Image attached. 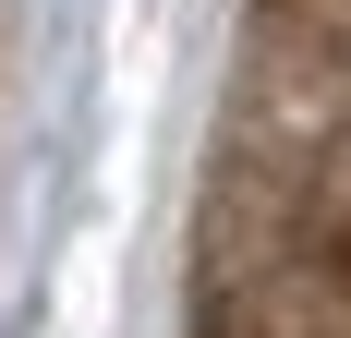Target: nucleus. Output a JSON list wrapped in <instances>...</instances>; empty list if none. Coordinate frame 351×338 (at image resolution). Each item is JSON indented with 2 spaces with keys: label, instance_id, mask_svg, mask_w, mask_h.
I'll return each mask as SVG.
<instances>
[{
  "label": "nucleus",
  "instance_id": "1",
  "mask_svg": "<svg viewBox=\"0 0 351 338\" xmlns=\"http://www.w3.org/2000/svg\"><path fill=\"white\" fill-rule=\"evenodd\" d=\"M351 242V49L267 25L230 85V169H218V254Z\"/></svg>",
  "mask_w": 351,
  "mask_h": 338
},
{
  "label": "nucleus",
  "instance_id": "2",
  "mask_svg": "<svg viewBox=\"0 0 351 338\" xmlns=\"http://www.w3.org/2000/svg\"><path fill=\"white\" fill-rule=\"evenodd\" d=\"M267 25H303L327 49H351V0H267Z\"/></svg>",
  "mask_w": 351,
  "mask_h": 338
}]
</instances>
